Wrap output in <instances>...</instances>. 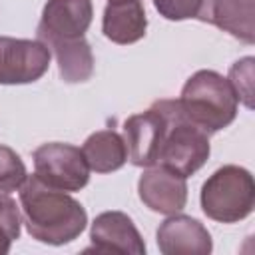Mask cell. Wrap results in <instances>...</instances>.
I'll list each match as a JSON object with an SVG mask.
<instances>
[{
	"instance_id": "52a82bcc",
	"label": "cell",
	"mask_w": 255,
	"mask_h": 255,
	"mask_svg": "<svg viewBox=\"0 0 255 255\" xmlns=\"http://www.w3.org/2000/svg\"><path fill=\"white\" fill-rule=\"evenodd\" d=\"M165 131V116L153 102L141 114H133L124 122V139L128 159L137 167H151L157 161L159 145Z\"/></svg>"
},
{
	"instance_id": "7a4b0ae2",
	"label": "cell",
	"mask_w": 255,
	"mask_h": 255,
	"mask_svg": "<svg viewBox=\"0 0 255 255\" xmlns=\"http://www.w3.org/2000/svg\"><path fill=\"white\" fill-rule=\"evenodd\" d=\"M185 118L205 133H215L233 124L239 100L221 74L215 70L195 72L177 98Z\"/></svg>"
},
{
	"instance_id": "30bf717a",
	"label": "cell",
	"mask_w": 255,
	"mask_h": 255,
	"mask_svg": "<svg viewBox=\"0 0 255 255\" xmlns=\"http://www.w3.org/2000/svg\"><path fill=\"white\" fill-rule=\"evenodd\" d=\"M157 247L163 255H209L213 241L205 225L189 215L171 213L157 227Z\"/></svg>"
},
{
	"instance_id": "e0dca14e",
	"label": "cell",
	"mask_w": 255,
	"mask_h": 255,
	"mask_svg": "<svg viewBox=\"0 0 255 255\" xmlns=\"http://www.w3.org/2000/svg\"><path fill=\"white\" fill-rule=\"evenodd\" d=\"M20 209L16 201L0 191V255H6L12 243L20 237Z\"/></svg>"
},
{
	"instance_id": "4fadbf2b",
	"label": "cell",
	"mask_w": 255,
	"mask_h": 255,
	"mask_svg": "<svg viewBox=\"0 0 255 255\" xmlns=\"http://www.w3.org/2000/svg\"><path fill=\"white\" fill-rule=\"evenodd\" d=\"M147 16L141 0L108 2L102 18V32L114 44H133L145 36Z\"/></svg>"
},
{
	"instance_id": "9a60e30c",
	"label": "cell",
	"mask_w": 255,
	"mask_h": 255,
	"mask_svg": "<svg viewBox=\"0 0 255 255\" xmlns=\"http://www.w3.org/2000/svg\"><path fill=\"white\" fill-rule=\"evenodd\" d=\"M82 153L88 161L90 171L112 173L128 161V145L124 135L114 129L94 131L82 145Z\"/></svg>"
},
{
	"instance_id": "ac0fdd59",
	"label": "cell",
	"mask_w": 255,
	"mask_h": 255,
	"mask_svg": "<svg viewBox=\"0 0 255 255\" xmlns=\"http://www.w3.org/2000/svg\"><path fill=\"white\" fill-rule=\"evenodd\" d=\"M253 64L255 60L251 56L237 60L229 68V78H227L237 100L249 110L253 108Z\"/></svg>"
},
{
	"instance_id": "3957f363",
	"label": "cell",
	"mask_w": 255,
	"mask_h": 255,
	"mask_svg": "<svg viewBox=\"0 0 255 255\" xmlns=\"http://www.w3.org/2000/svg\"><path fill=\"white\" fill-rule=\"evenodd\" d=\"M155 104L165 116V131L155 165H163L181 177H189L205 165L211 153L209 133L185 118L177 100H157Z\"/></svg>"
},
{
	"instance_id": "5b68a950",
	"label": "cell",
	"mask_w": 255,
	"mask_h": 255,
	"mask_svg": "<svg viewBox=\"0 0 255 255\" xmlns=\"http://www.w3.org/2000/svg\"><path fill=\"white\" fill-rule=\"evenodd\" d=\"M34 175L50 187L80 191L90 181V167L80 147L70 143H42L34 149Z\"/></svg>"
},
{
	"instance_id": "9c48e42d",
	"label": "cell",
	"mask_w": 255,
	"mask_h": 255,
	"mask_svg": "<svg viewBox=\"0 0 255 255\" xmlns=\"http://www.w3.org/2000/svg\"><path fill=\"white\" fill-rule=\"evenodd\" d=\"M94 16L92 0H48L38 24V40L82 38Z\"/></svg>"
},
{
	"instance_id": "5bb4252c",
	"label": "cell",
	"mask_w": 255,
	"mask_h": 255,
	"mask_svg": "<svg viewBox=\"0 0 255 255\" xmlns=\"http://www.w3.org/2000/svg\"><path fill=\"white\" fill-rule=\"evenodd\" d=\"M56 56L60 78L66 84H80L94 74V54L88 40L82 38H50L42 40Z\"/></svg>"
},
{
	"instance_id": "6da1fadb",
	"label": "cell",
	"mask_w": 255,
	"mask_h": 255,
	"mask_svg": "<svg viewBox=\"0 0 255 255\" xmlns=\"http://www.w3.org/2000/svg\"><path fill=\"white\" fill-rule=\"evenodd\" d=\"M20 207L26 231L48 245H64L82 235L88 213L68 191L56 189L28 175L20 187Z\"/></svg>"
},
{
	"instance_id": "d6986e66",
	"label": "cell",
	"mask_w": 255,
	"mask_h": 255,
	"mask_svg": "<svg viewBox=\"0 0 255 255\" xmlns=\"http://www.w3.org/2000/svg\"><path fill=\"white\" fill-rule=\"evenodd\" d=\"M159 16L171 22H181L189 18H197L201 0H153Z\"/></svg>"
},
{
	"instance_id": "8fae6325",
	"label": "cell",
	"mask_w": 255,
	"mask_h": 255,
	"mask_svg": "<svg viewBox=\"0 0 255 255\" xmlns=\"http://www.w3.org/2000/svg\"><path fill=\"white\" fill-rule=\"evenodd\" d=\"M92 247L98 253H131L143 255L145 243L133 225L131 217L124 211H104L100 213L90 229Z\"/></svg>"
},
{
	"instance_id": "7c38bea8",
	"label": "cell",
	"mask_w": 255,
	"mask_h": 255,
	"mask_svg": "<svg viewBox=\"0 0 255 255\" xmlns=\"http://www.w3.org/2000/svg\"><path fill=\"white\" fill-rule=\"evenodd\" d=\"M255 0H201L197 18L217 26L233 38L253 44L255 42Z\"/></svg>"
},
{
	"instance_id": "277c9868",
	"label": "cell",
	"mask_w": 255,
	"mask_h": 255,
	"mask_svg": "<svg viewBox=\"0 0 255 255\" xmlns=\"http://www.w3.org/2000/svg\"><path fill=\"white\" fill-rule=\"evenodd\" d=\"M203 213L219 223H237L253 213L255 181L251 171L239 165H223L201 187Z\"/></svg>"
},
{
	"instance_id": "ffe728a7",
	"label": "cell",
	"mask_w": 255,
	"mask_h": 255,
	"mask_svg": "<svg viewBox=\"0 0 255 255\" xmlns=\"http://www.w3.org/2000/svg\"><path fill=\"white\" fill-rule=\"evenodd\" d=\"M110 2H116V0H110Z\"/></svg>"
},
{
	"instance_id": "2e32d148",
	"label": "cell",
	"mask_w": 255,
	"mask_h": 255,
	"mask_svg": "<svg viewBox=\"0 0 255 255\" xmlns=\"http://www.w3.org/2000/svg\"><path fill=\"white\" fill-rule=\"evenodd\" d=\"M26 177H28V171L22 157L12 147L0 143V191L10 193L20 189Z\"/></svg>"
},
{
	"instance_id": "ba28073f",
	"label": "cell",
	"mask_w": 255,
	"mask_h": 255,
	"mask_svg": "<svg viewBox=\"0 0 255 255\" xmlns=\"http://www.w3.org/2000/svg\"><path fill=\"white\" fill-rule=\"evenodd\" d=\"M137 193L147 209L163 215L177 213L187 203L185 177L163 165L145 167L137 181Z\"/></svg>"
},
{
	"instance_id": "8992f818",
	"label": "cell",
	"mask_w": 255,
	"mask_h": 255,
	"mask_svg": "<svg viewBox=\"0 0 255 255\" xmlns=\"http://www.w3.org/2000/svg\"><path fill=\"white\" fill-rule=\"evenodd\" d=\"M52 52L42 40L0 36V84L20 86L40 80L50 68Z\"/></svg>"
}]
</instances>
